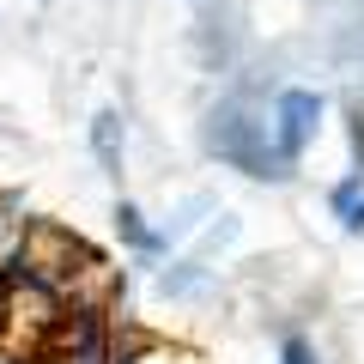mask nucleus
Segmentation results:
<instances>
[{
	"label": "nucleus",
	"instance_id": "f03ea898",
	"mask_svg": "<svg viewBox=\"0 0 364 364\" xmlns=\"http://www.w3.org/2000/svg\"><path fill=\"white\" fill-rule=\"evenodd\" d=\"M91 152L104 164V176H122V116L116 109H97L91 116Z\"/></svg>",
	"mask_w": 364,
	"mask_h": 364
},
{
	"label": "nucleus",
	"instance_id": "39448f33",
	"mask_svg": "<svg viewBox=\"0 0 364 364\" xmlns=\"http://www.w3.org/2000/svg\"><path fill=\"white\" fill-rule=\"evenodd\" d=\"M346 225H352V231H364V200H358V207H346Z\"/></svg>",
	"mask_w": 364,
	"mask_h": 364
},
{
	"label": "nucleus",
	"instance_id": "f257e3e1",
	"mask_svg": "<svg viewBox=\"0 0 364 364\" xmlns=\"http://www.w3.org/2000/svg\"><path fill=\"white\" fill-rule=\"evenodd\" d=\"M316 128H322V97L316 91H286L279 109H273V158L279 164H298L304 146L316 140Z\"/></svg>",
	"mask_w": 364,
	"mask_h": 364
},
{
	"label": "nucleus",
	"instance_id": "20e7f679",
	"mask_svg": "<svg viewBox=\"0 0 364 364\" xmlns=\"http://www.w3.org/2000/svg\"><path fill=\"white\" fill-rule=\"evenodd\" d=\"M286 364H316V358H310V346H304V340H286Z\"/></svg>",
	"mask_w": 364,
	"mask_h": 364
},
{
	"label": "nucleus",
	"instance_id": "423d86ee",
	"mask_svg": "<svg viewBox=\"0 0 364 364\" xmlns=\"http://www.w3.org/2000/svg\"><path fill=\"white\" fill-rule=\"evenodd\" d=\"M0 364H31V358H0Z\"/></svg>",
	"mask_w": 364,
	"mask_h": 364
},
{
	"label": "nucleus",
	"instance_id": "7ed1b4c3",
	"mask_svg": "<svg viewBox=\"0 0 364 364\" xmlns=\"http://www.w3.org/2000/svg\"><path fill=\"white\" fill-rule=\"evenodd\" d=\"M116 231L128 237L134 249H146V255H152V249H158V237L146 231V219H140V207H128V200H122V207H116Z\"/></svg>",
	"mask_w": 364,
	"mask_h": 364
}]
</instances>
